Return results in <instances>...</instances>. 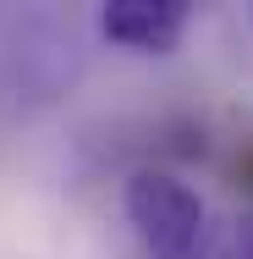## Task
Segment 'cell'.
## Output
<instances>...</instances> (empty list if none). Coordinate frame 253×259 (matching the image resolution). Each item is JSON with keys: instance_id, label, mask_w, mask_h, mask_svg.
<instances>
[{"instance_id": "1", "label": "cell", "mask_w": 253, "mask_h": 259, "mask_svg": "<svg viewBox=\"0 0 253 259\" xmlns=\"http://www.w3.org/2000/svg\"><path fill=\"white\" fill-rule=\"evenodd\" d=\"M127 221L143 243L149 259H204L209 248V226H204V199L171 171H132L127 177Z\"/></svg>"}, {"instance_id": "2", "label": "cell", "mask_w": 253, "mask_h": 259, "mask_svg": "<svg viewBox=\"0 0 253 259\" xmlns=\"http://www.w3.org/2000/svg\"><path fill=\"white\" fill-rule=\"evenodd\" d=\"M187 22H193L187 0H105L99 11L105 45L132 55H171L187 39Z\"/></svg>"}, {"instance_id": "3", "label": "cell", "mask_w": 253, "mask_h": 259, "mask_svg": "<svg viewBox=\"0 0 253 259\" xmlns=\"http://www.w3.org/2000/svg\"><path fill=\"white\" fill-rule=\"evenodd\" d=\"M204 259H253V215H237L215 248H204Z\"/></svg>"}]
</instances>
